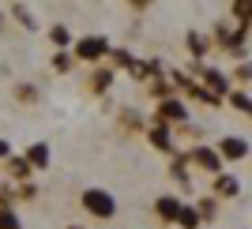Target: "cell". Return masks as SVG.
Instances as JSON below:
<instances>
[{"label":"cell","mask_w":252,"mask_h":229,"mask_svg":"<svg viewBox=\"0 0 252 229\" xmlns=\"http://www.w3.org/2000/svg\"><path fill=\"white\" fill-rule=\"evenodd\" d=\"M79 203H83V210L91 218H98V222H109L117 214V199L109 196L105 188H87L83 196H79Z\"/></svg>","instance_id":"6da1fadb"},{"label":"cell","mask_w":252,"mask_h":229,"mask_svg":"<svg viewBox=\"0 0 252 229\" xmlns=\"http://www.w3.org/2000/svg\"><path fill=\"white\" fill-rule=\"evenodd\" d=\"M215 154L222 158V166L226 162H245L249 158V139L245 136H226V139H219V150Z\"/></svg>","instance_id":"7a4b0ae2"},{"label":"cell","mask_w":252,"mask_h":229,"mask_svg":"<svg viewBox=\"0 0 252 229\" xmlns=\"http://www.w3.org/2000/svg\"><path fill=\"white\" fill-rule=\"evenodd\" d=\"M192 162H196V166L203 169V173H211V177H219V173H226V166H222V158L215 154V146H196V150H192Z\"/></svg>","instance_id":"3957f363"},{"label":"cell","mask_w":252,"mask_h":229,"mask_svg":"<svg viewBox=\"0 0 252 229\" xmlns=\"http://www.w3.org/2000/svg\"><path fill=\"white\" fill-rule=\"evenodd\" d=\"M105 53H109V42H105V38H79V42H75V57H79V60H102Z\"/></svg>","instance_id":"277c9868"},{"label":"cell","mask_w":252,"mask_h":229,"mask_svg":"<svg viewBox=\"0 0 252 229\" xmlns=\"http://www.w3.org/2000/svg\"><path fill=\"white\" fill-rule=\"evenodd\" d=\"M185 116H189V109H185V102H177V98H166V102L158 105V124H173V120H185Z\"/></svg>","instance_id":"5b68a950"},{"label":"cell","mask_w":252,"mask_h":229,"mask_svg":"<svg viewBox=\"0 0 252 229\" xmlns=\"http://www.w3.org/2000/svg\"><path fill=\"white\" fill-rule=\"evenodd\" d=\"M181 203H185V199H177V196H158L155 199V218L158 222H177Z\"/></svg>","instance_id":"8992f818"},{"label":"cell","mask_w":252,"mask_h":229,"mask_svg":"<svg viewBox=\"0 0 252 229\" xmlns=\"http://www.w3.org/2000/svg\"><path fill=\"white\" fill-rule=\"evenodd\" d=\"M23 162L31 166V173H34V169H45V166H49V146H45V143H31V146H27V154H23Z\"/></svg>","instance_id":"52a82bcc"},{"label":"cell","mask_w":252,"mask_h":229,"mask_svg":"<svg viewBox=\"0 0 252 229\" xmlns=\"http://www.w3.org/2000/svg\"><path fill=\"white\" fill-rule=\"evenodd\" d=\"M215 196H222V199L241 196V184H237V177H233V173H219V177H215Z\"/></svg>","instance_id":"ba28073f"},{"label":"cell","mask_w":252,"mask_h":229,"mask_svg":"<svg viewBox=\"0 0 252 229\" xmlns=\"http://www.w3.org/2000/svg\"><path fill=\"white\" fill-rule=\"evenodd\" d=\"M203 83H207L203 90H207V94H215V98H219L222 90H230V83H226V75H222V72H215V68H207V72H203Z\"/></svg>","instance_id":"9c48e42d"},{"label":"cell","mask_w":252,"mask_h":229,"mask_svg":"<svg viewBox=\"0 0 252 229\" xmlns=\"http://www.w3.org/2000/svg\"><path fill=\"white\" fill-rule=\"evenodd\" d=\"M173 226H181V229H200V214H196V207L181 203V210H177V222H173Z\"/></svg>","instance_id":"30bf717a"},{"label":"cell","mask_w":252,"mask_h":229,"mask_svg":"<svg viewBox=\"0 0 252 229\" xmlns=\"http://www.w3.org/2000/svg\"><path fill=\"white\" fill-rule=\"evenodd\" d=\"M147 139L158 146V150H173V139H169V128H166V124H155Z\"/></svg>","instance_id":"8fae6325"},{"label":"cell","mask_w":252,"mask_h":229,"mask_svg":"<svg viewBox=\"0 0 252 229\" xmlns=\"http://www.w3.org/2000/svg\"><path fill=\"white\" fill-rule=\"evenodd\" d=\"M8 173L15 180H27V177H31V166H27L23 158H8Z\"/></svg>","instance_id":"7c38bea8"},{"label":"cell","mask_w":252,"mask_h":229,"mask_svg":"<svg viewBox=\"0 0 252 229\" xmlns=\"http://www.w3.org/2000/svg\"><path fill=\"white\" fill-rule=\"evenodd\" d=\"M0 229H23V226H19V214H15V210H8V207H0Z\"/></svg>","instance_id":"4fadbf2b"},{"label":"cell","mask_w":252,"mask_h":229,"mask_svg":"<svg viewBox=\"0 0 252 229\" xmlns=\"http://www.w3.org/2000/svg\"><path fill=\"white\" fill-rule=\"evenodd\" d=\"M109 60H113L117 68H132V53L128 49H109Z\"/></svg>","instance_id":"5bb4252c"},{"label":"cell","mask_w":252,"mask_h":229,"mask_svg":"<svg viewBox=\"0 0 252 229\" xmlns=\"http://www.w3.org/2000/svg\"><path fill=\"white\" fill-rule=\"evenodd\" d=\"M230 105L237 109V113H249V94L245 90H230Z\"/></svg>","instance_id":"9a60e30c"},{"label":"cell","mask_w":252,"mask_h":229,"mask_svg":"<svg viewBox=\"0 0 252 229\" xmlns=\"http://www.w3.org/2000/svg\"><path fill=\"white\" fill-rule=\"evenodd\" d=\"M91 79H94V83H91V90H98V94H102L105 86H109V79H113V72H94Z\"/></svg>","instance_id":"2e32d148"},{"label":"cell","mask_w":252,"mask_h":229,"mask_svg":"<svg viewBox=\"0 0 252 229\" xmlns=\"http://www.w3.org/2000/svg\"><path fill=\"white\" fill-rule=\"evenodd\" d=\"M49 38H53V45H72V34L64 30V27H53Z\"/></svg>","instance_id":"e0dca14e"},{"label":"cell","mask_w":252,"mask_h":229,"mask_svg":"<svg viewBox=\"0 0 252 229\" xmlns=\"http://www.w3.org/2000/svg\"><path fill=\"white\" fill-rule=\"evenodd\" d=\"M11 15H15V19H19L23 27H34V15H31V11H27V8H19V4L11 8Z\"/></svg>","instance_id":"ac0fdd59"},{"label":"cell","mask_w":252,"mask_h":229,"mask_svg":"<svg viewBox=\"0 0 252 229\" xmlns=\"http://www.w3.org/2000/svg\"><path fill=\"white\" fill-rule=\"evenodd\" d=\"M189 45H192V53H196V57H203V53H207V42H203L200 34H189Z\"/></svg>","instance_id":"d6986e66"},{"label":"cell","mask_w":252,"mask_h":229,"mask_svg":"<svg viewBox=\"0 0 252 229\" xmlns=\"http://www.w3.org/2000/svg\"><path fill=\"white\" fill-rule=\"evenodd\" d=\"M15 98H38V90H34V86H19V90H15Z\"/></svg>","instance_id":"ffe728a7"},{"label":"cell","mask_w":252,"mask_h":229,"mask_svg":"<svg viewBox=\"0 0 252 229\" xmlns=\"http://www.w3.org/2000/svg\"><path fill=\"white\" fill-rule=\"evenodd\" d=\"M233 15H249V4H233ZM241 27H249V23L241 19Z\"/></svg>","instance_id":"44dd1931"},{"label":"cell","mask_w":252,"mask_h":229,"mask_svg":"<svg viewBox=\"0 0 252 229\" xmlns=\"http://www.w3.org/2000/svg\"><path fill=\"white\" fill-rule=\"evenodd\" d=\"M0 158H11V143L8 139H0Z\"/></svg>","instance_id":"7402d4cb"},{"label":"cell","mask_w":252,"mask_h":229,"mask_svg":"<svg viewBox=\"0 0 252 229\" xmlns=\"http://www.w3.org/2000/svg\"><path fill=\"white\" fill-rule=\"evenodd\" d=\"M68 229H83V226H68Z\"/></svg>","instance_id":"603a6c76"},{"label":"cell","mask_w":252,"mask_h":229,"mask_svg":"<svg viewBox=\"0 0 252 229\" xmlns=\"http://www.w3.org/2000/svg\"><path fill=\"white\" fill-rule=\"evenodd\" d=\"M0 19H4V15H0Z\"/></svg>","instance_id":"cb8c5ba5"}]
</instances>
